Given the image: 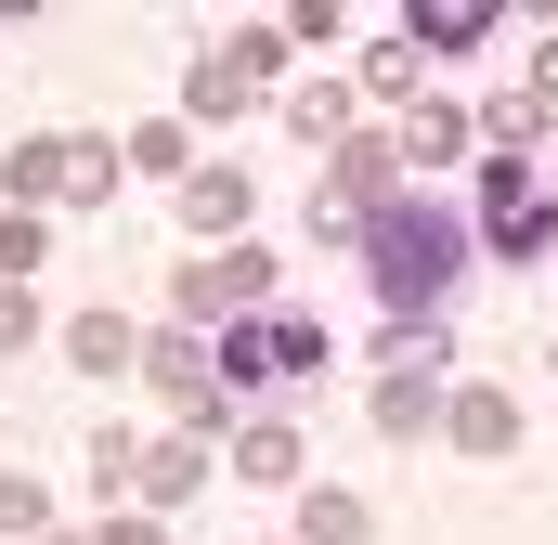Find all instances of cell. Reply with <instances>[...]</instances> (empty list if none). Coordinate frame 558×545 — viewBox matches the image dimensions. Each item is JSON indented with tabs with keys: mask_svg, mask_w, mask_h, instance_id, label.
<instances>
[{
	"mask_svg": "<svg viewBox=\"0 0 558 545\" xmlns=\"http://www.w3.org/2000/svg\"><path fill=\"white\" fill-rule=\"evenodd\" d=\"M468 247H481V221L441 208V195H390V208H364V272H377L390 325H441V299H454Z\"/></svg>",
	"mask_w": 558,
	"mask_h": 545,
	"instance_id": "6da1fadb",
	"label": "cell"
},
{
	"mask_svg": "<svg viewBox=\"0 0 558 545\" xmlns=\"http://www.w3.org/2000/svg\"><path fill=\"white\" fill-rule=\"evenodd\" d=\"M208 351H221V390L247 403V390H286V377H325V351H338V338H325V312H299V299H274V312L221 325Z\"/></svg>",
	"mask_w": 558,
	"mask_h": 545,
	"instance_id": "7a4b0ae2",
	"label": "cell"
},
{
	"mask_svg": "<svg viewBox=\"0 0 558 545\" xmlns=\"http://www.w3.org/2000/svg\"><path fill=\"white\" fill-rule=\"evenodd\" d=\"M0 195L39 221V208H105L118 195V143L92 131H52V143H13V169H0Z\"/></svg>",
	"mask_w": 558,
	"mask_h": 545,
	"instance_id": "3957f363",
	"label": "cell"
},
{
	"mask_svg": "<svg viewBox=\"0 0 558 545\" xmlns=\"http://www.w3.org/2000/svg\"><path fill=\"white\" fill-rule=\"evenodd\" d=\"M441 415H454V390H441V325H390V338H377V428L416 441Z\"/></svg>",
	"mask_w": 558,
	"mask_h": 545,
	"instance_id": "277c9868",
	"label": "cell"
},
{
	"mask_svg": "<svg viewBox=\"0 0 558 545\" xmlns=\"http://www.w3.org/2000/svg\"><path fill=\"white\" fill-rule=\"evenodd\" d=\"M286 52H299L286 26H234V39H208V52H195V78H182V131H195V118H247V105H260V78H274Z\"/></svg>",
	"mask_w": 558,
	"mask_h": 545,
	"instance_id": "5b68a950",
	"label": "cell"
},
{
	"mask_svg": "<svg viewBox=\"0 0 558 545\" xmlns=\"http://www.w3.org/2000/svg\"><path fill=\"white\" fill-rule=\"evenodd\" d=\"M143 377H156V403L182 415L195 441H208V428H247V403L221 390V351H208V338H182V325H156V338H143Z\"/></svg>",
	"mask_w": 558,
	"mask_h": 545,
	"instance_id": "8992f818",
	"label": "cell"
},
{
	"mask_svg": "<svg viewBox=\"0 0 558 545\" xmlns=\"http://www.w3.org/2000/svg\"><path fill=\"white\" fill-rule=\"evenodd\" d=\"M468 221H481V247H507V261H546V247H558V195H546V169H533V156H494Z\"/></svg>",
	"mask_w": 558,
	"mask_h": 545,
	"instance_id": "52a82bcc",
	"label": "cell"
},
{
	"mask_svg": "<svg viewBox=\"0 0 558 545\" xmlns=\"http://www.w3.org/2000/svg\"><path fill=\"white\" fill-rule=\"evenodd\" d=\"M247 312H274V261L260 247H208V261L169 286V325L195 338V325H247Z\"/></svg>",
	"mask_w": 558,
	"mask_h": 545,
	"instance_id": "ba28073f",
	"label": "cell"
},
{
	"mask_svg": "<svg viewBox=\"0 0 558 545\" xmlns=\"http://www.w3.org/2000/svg\"><path fill=\"white\" fill-rule=\"evenodd\" d=\"M299 468H312L299 415H247V428H234V481H260V494H312Z\"/></svg>",
	"mask_w": 558,
	"mask_h": 545,
	"instance_id": "9c48e42d",
	"label": "cell"
},
{
	"mask_svg": "<svg viewBox=\"0 0 558 545\" xmlns=\"http://www.w3.org/2000/svg\"><path fill=\"white\" fill-rule=\"evenodd\" d=\"M143 520H169V507H195V494H208V441H195V428H169V441H143Z\"/></svg>",
	"mask_w": 558,
	"mask_h": 545,
	"instance_id": "30bf717a",
	"label": "cell"
},
{
	"mask_svg": "<svg viewBox=\"0 0 558 545\" xmlns=\"http://www.w3.org/2000/svg\"><path fill=\"white\" fill-rule=\"evenodd\" d=\"M65 364H78V377H131V364H143V325H118V312H78V325H65Z\"/></svg>",
	"mask_w": 558,
	"mask_h": 545,
	"instance_id": "8fae6325",
	"label": "cell"
},
{
	"mask_svg": "<svg viewBox=\"0 0 558 545\" xmlns=\"http://www.w3.org/2000/svg\"><path fill=\"white\" fill-rule=\"evenodd\" d=\"M441 428H454L468 455H520V403H507V390H454V415H441Z\"/></svg>",
	"mask_w": 558,
	"mask_h": 545,
	"instance_id": "7c38bea8",
	"label": "cell"
},
{
	"mask_svg": "<svg viewBox=\"0 0 558 545\" xmlns=\"http://www.w3.org/2000/svg\"><path fill=\"white\" fill-rule=\"evenodd\" d=\"M468 156V105H428L416 92V118H403V169H454Z\"/></svg>",
	"mask_w": 558,
	"mask_h": 545,
	"instance_id": "4fadbf2b",
	"label": "cell"
},
{
	"mask_svg": "<svg viewBox=\"0 0 558 545\" xmlns=\"http://www.w3.org/2000/svg\"><path fill=\"white\" fill-rule=\"evenodd\" d=\"M182 221L234 247V234H247V182H234V169H195V182H182Z\"/></svg>",
	"mask_w": 558,
	"mask_h": 545,
	"instance_id": "5bb4252c",
	"label": "cell"
},
{
	"mask_svg": "<svg viewBox=\"0 0 558 545\" xmlns=\"http://www.w3.org/2000/svg\"><path fill=\"white\" fill-rule=\"evenodd\" d=\"M403 39H416V52H481L494 13H481V0H441V13H403Z\"/></svg>",
	"mask_w": 558,
	"mask_h": 545,
	"instance_id": "9a60e30c",
	"label": "cell"
},
{
	"mask_svg": "<svg viewBox=\"0 0 558 545\" xmlns=\"http://www.w3.org/2000/svg\"><path fill=\"white\" fill-rule=\"evenodd\" d=\"M182 156H195V131H182V118H143V131L118 143V169H156V182H195Z\"/></svg>",
	"mask_w": 558,
	"mask_h": 545,
	"instance_id": "2e32d148",
	"label": "cell"
},
{
	"mask_svg": "<svg viewBox=\"0 0 558 545\" xmlns=\"http://www.w3.org/2000/svg\"><path fill=\"white\" fill-rule=\"evenodd\" d=\"M351 105H364L351 78H299V105H286V118H299L312 143H351Z\"/></svg>",
	"mask_w": 558,
	"mask_h": 545,
	"instance_id": "e0dca14e",
	"label": "cell"
},
{
	"mask_svg": "<svg viewBox=\"0 0 558 545\" xmlns=\"http://www.w3.org/2000/svg\"><path fill=\"white\" fill-rule=\"evenodd\" d=\"M299 545H364V494H299Z\"/></svg>",
	"mask_w": 558,
	"mask_h": 545,
	"instance_id": "ac0fdd59",
	"label": "cell"
},
{
	"mask_svg": "<svg viewBox=\"0 0 558 545\" xmlns=\"http://www.w3.org/2000/svg\"><path fill=\"white\" fill-rule=\"evenodd\" d=\"M364 105H403V118H416V39H403V26L377 39V65H364Z\"/></svg>",
	"mask_w": 558,
	"mask_h": 545,
	"instance_id": "d6986e66",
	"label": "cell"
},
{
	"mask_svg": "<svg viewBox=\"0 0 558 545\" xmlns=\"http://www.w3.org/2000/svg\"><path fill=\"white\" fill-rule=\"evenodd\" d=\"M92 481H105V494H118V481H143V441H131V428H105V441H92Z\"/></svg>",
	"mask_w": 558,
	"mask_h": 545,
	"instance_id": "ffe728a7",
	"label": "cell"
},
{
	"mask_svg": "<svg viewBox=\"0 0 558 545\" xmlns=\"http://www.w3.org/2000/svg\"><path fill=\"white\" fill-rule=\"evenodd\" d=\"M0 533H13V545H39V533H52V520H39V494H26V481H0Z\"/></svg>",
	"mask_w": 558,
	"mask_h": 545,
	"instance_id": "44dd1931",
	"label": "cell"
},
{
	"mask_svg": "<svg viewBox=\"0 0 558 545\" xmlns=\"http://www.w3.org/2000/svg\"><path fill=\"white\" fill-rule=\"evenodd\" d=\"M92 545H169V533H156L143 507H105V533H92Z\"/></svg>",
	"mask_w": 558,
	"mask_h": 545,
	"instance_id": "7402d4cb",
	"label": "cell"
},
{
	"mask_svg": "<svg viewBox=\"0 0 558 545\" xmlns=\"http://www.w3.org/2000/svg\"><path fill=\"white\" fill-rule=\"evenodd\" d=\"M13 338H39V299H26V286H0V351H13Z\"/></svg>",
	"mask_w": 558,
	"mask_h": 545,
	"instance_id": "603a6c76",
	"label": "cell"
},
{
	"mask_svg": "<svg viewBox=\"0 0 558 545\" xmlns=\"http://www.w3.org/2000/svg\"><path fill=\"white\" fill-rule=\"evenodd\" d=\"M39 545H92V533H39Z\"/></svg>",
	"mask_w": 558,
	"mask_h": 545,
	"instance_id": "cb8c5ba5",
	"label": "cell"
},
{
	"mask_svg": "<svg viewBox=\"0 0 558 545\" xmlns=\"http://www.w3.org/2000/svg\"><path fill=\"white\" fill-rule=\"evenodd\" d=\"M546 364H558V351H546Z\"/></svg>",
	"mask_w": 558,
	"mask_h": 545,
	"instance_id": "d4e9b609",
	"label": "cell"
}]
</instances>
